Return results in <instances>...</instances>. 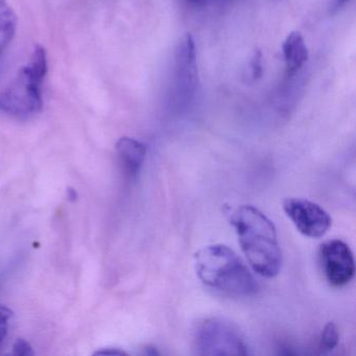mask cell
I'll list each match as a JSON object with an SVG mask.
<instances>
[{
	"mask_svg": "<svg viewBox=\"0 0 356 356\" xmlns=\"http://www.w3.org/2000/svg\"><path fill=\"white\" fill-rule=\"evenodd\" d=\"M231 224L244 256L258 275L273 278L279 274L282 252L273 222L253 206H242L233 212Z\"/></svg>",
	"mask_w": 356,
	"mask_h": 356,
	"instance_id": "1",
	"label": "cell"
},
{
	"mask_svg": "<svg viewBox=\"0 0 356 356\" xmlns=\"http://www.w3.org/2000/svg\"><path fill=\"white\" fill-rule=\"evenodd\" d=\"M195 267L206 287L232 298L255 295L258 284L242 259L225 244H211L195 255Z\"/></svg>",
	"mask_w": 356,
	"mask_h": 356,
	"instance_id": "2",
	"label": "cell"
},
{
	"mask_svg": "<svg viewBox=\"0 0 356 356\" xmlns=\"http://www.w3.org/2000/svg\"><path fill=\"white\" fill-rule=\"evenodd\" d=\"M47 73L44 47L36 45L30 63L22 67L17 77L0 94V112L26 118L43 108L42 82Z\"/></svg>",
	"mask_w": 356,
	"mask_h": 356,
	"instance_id": "3",
	"label": "cell"
},
{
	"mask_svg": "<svg viewBox=\"0 0 356 356\" xmlns=\"http://www.w3.org/2000/svg\"><path fill=\"white\" fill-rule=\"evenodd\" d=\"M195 347L201 355H247L248 346L240 329L229 321L208 318L195 331Z\"/></svg>",
	"mask_w": 356,
	"mask_h": 356,
	"instance_id": "4",
	"label": "cell"
},
{
	"mask_svg": "<svg viewBox=\"0 0 356 356\" xmlns=\"http://www.w3.org/2000/svg\"><path fill=\"white\" fill-rule=\"evenodd\" d=\"M199 86L197 47L190 33H186L179 41L175 51L172 98L178 104L190 102Z\"/></svg>",
	"mask_w": 356,
	"mask_h": 356,
	"instance_id": "5",
	"label": "cell"
},
{
	"mask_svg": "<svg viewBox=\"0 0 356 356\" xmlns=\"http://www.w3.org/2000/svg\"><path fill=\"white\" fill-rule=\"evenodd\" d=\"M283 210L298 231L310 238H323L330 229V215L320 205L299 197L284 199Z\"/></svg>",
	"mask_w": 356,
	"mask_h": 356,
	"instance_id": "6",
	"label": "cell"
},
{
	"mask_svg": "<svg viewBox=\"0 0 356 356\" xmlns=\"http://www.w3.org/2000/svg\"><path fill=\"white\" fill-rule=\"evenodd\" d=\"M320 260L325 278L332 287H345L355 275L353 253L343 240H327L321 244Z\"/></svg>",
	"mask_w": 356,
	"mask_h": 356,
	"instance_id": "7",
	"label": "cell"
},
{
	"mask_svg": "<svg viewBox=\"0 0 356 356\" xmlns=\"http://www.w3.org/2000/svg\"><path fill=\"white\" fill-rule=\"evenodd\" d=\"M282 55L285 63V75L293 77L308 61L310 51L301 33L292 32L282 44Z\"/></svg>",
	"mask_w": 356,
	"mask_h": 356,
	"instance_id": "8",
	"label": "cell"
},
{
	"mask_svg": "<svg viewBox=\"0 0 356 356\" xmlns=\"http://www.w3.org/2000/svg\"><path fill=\"white\" fill-rule=\"evenodd\" d=\"M116 151L125 172L136 176L145 162L147 147L133 138L121 137L117 141Z\"/></svg>",
	"mask_w": 356,
	"mask_h": 356,
	"instance_id": "9",
	"label": "cell"
},
{
	"mask_svg": "<svg viewBox=\"0 0 356 356\" xmlns=\"http://www.w3.org/2000/svg\"><path fill=\"white\" fill-rule=\"evenodd\" d=\"M17 16L7 0H0V55L15 36Z\"/></svg>",
	"mask_w": 356,
	"mask_h": 356,
	"instance_id": "10",
	"label": "cell"
},
{
	"mask_svg": "<svg viewBox=\"0 0 356 356\" xmlns=\"http://www.w3.org/2000/svg\"><path fill=\"white\" fill-rule=\"evenodd\" d=\"M339 335L337 326L333 323H328L323 330L320 339L321 353L332 351L339 344Z\"/></svg>",
	"mask_w": 356,
	"mask_h": 356,
	"instance_id": "11",
	"label": "cell"
},
{
	"mask_svg": "<svg viewBox=\"0 0 356 356\" xmlns=\"http://www.w3.org/2000/svg\"><path fill=\"white\" fill-rule=\"evenodd\" d=\"M249 75L252 81H258L262 78V53L260 49L256 48L249 62Z\"/></svg>",
	"mask_w": 356,
	"mask_h": 356,
	"instance_id": "12",
	"label": "cell"
},
{
	"mask_svg": "<svg viewBox=\"0 0 356 356\" xmlns=\"http://www.w3.org/2000/svg\"><path fill=\"white\" fill-rule=\"evenodd\" d=\"M12 310L6 306L0 305V346L5 341L8 332V321L11 318Z\"/></svg>",
	"mask_w": 356,
	"mask_h": 356,
	"instance_id": "13",
	"label": "cell"
},
{
	"mask_svg": "<svg viewBox=\"0 0 356 356\" xmlns=\"http://www.w3.org/2000/svg\"><path fill=\"white\" fill-rule=\"evenodd\" d=\"M13 354L16 356H28L33 355L34 352H33L32 347L28 341L19 339L16 341L15 345H14Z\"/></svg>",
	"mask_w": 356,
	"mask_h": 356,
	"instance_id": "14",
	"label": "cell"
},
{
	"mask_svg": "<svg viewBox=\"0 0 356 356\" xmlns=\"http://www.w3.org/2000/svg\"><path fill=\"white\" fill-rule=\"evenodd\" d=\"M351 0H331L330 1V11L337 12L343 9L347 3H349Z\"/></svg>",
	"mask_w": 356,
	"mask_h": 356,
	"instance_id": "15",
	"label": "cell"
},
{
	"mask_svg": "<svg viewBox=\"0 0 356 356\" xmlns=\"http://www.w3.org/2000/svg\"><path fill=\"white\" fill-rule=\"evenodd\" d=\"M208 1H209V0H187V3H188L189 5L195 8L205 7V6L207 5Z\"/></svg>",
	"mask_w": 356,
	"mask_h": 356,
	"instance_id": "16",
	"label": "cell"
},
{
	"mask_svg": "<svg viewBox=\"0 0 356 356\" xmlns=\"http://www.w3.org/2000/svg\"><path fill=\"white\" fill-rule=\"evenodd\" d=\"M96 354H110V355L114 354V355H123V354L125 353V352L119 351V350H110V351H109V350H104V351L96 352Z\"/></svg>",
	"mask_w": 356,
	"mask_h": 356,
	"instance_id": "17",
	"label": "cell"
}]
</instances>
